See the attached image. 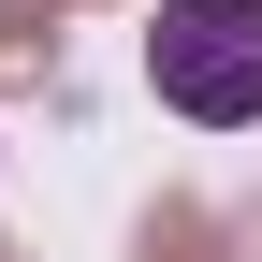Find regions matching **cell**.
<instances>
[{
    "label": "cell",
    "mask_w": 262,
    "mask_h": 262,
    "mask_svg": "<svg viewBox=\"0 0 262 262\" xmlns=\"http://www.w3.org/2000/svg\"><path fill=\"white\" fill-rule=\"evenodd\" d=\"M146 88L204 131L262 117V0H160L146 15Z\"/></svg>",
    "instance_id": "6da1fadb"
},
{
    "label": "cell",
    "mask_w": 262,
    "mask_h": 262,
    "mask_svg": "<svg viewBox=\"0 0 262 262\" xmlns=\"http://www.w3.org/2000/svg\"><path fill=\"white\" fill-rule=\"evenodd\" d=\"M146 262H233V233H219L204 204H160L146 219Z\"/></svg>",
    "instance_id": "3957f363"
},
{
    "label": "cell",
    "mask_w": 262,
    "mask_h": 262,
    "mask_svg": "<svg viewBox=\"0 0 262 262\" xmlns=\"http://www.w3.org/2000/svg\"><path fill=\"white\" fill-rule=\"evenodd\" d=\"M58 15H73V0H0V88H44V58H58Z\"/></svg>",
    "instance_id": "7a4b0ae2"
}]
</instances>
